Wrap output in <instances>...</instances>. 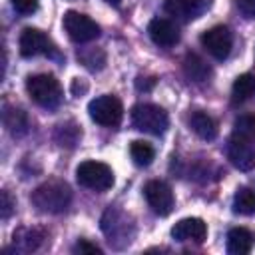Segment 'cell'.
Returning a JSON list of instances; mask_svg holds the SVG:
<instances>
[{
    "instance_id": "6da1fadb",
    "label": "cell",
    "mask_w": 255,
    "mask_h": 255,
    "mask_svg": "<svg viewBox=\"0 0 255 255\" xmlns=\"http://www.w3.org/2000/svg\"><path fill=\"white\" fill-rule=\"evenodd\" d=\"M72 201V189L66 181L48 179L32 191V203L42 213H62Z\"/></svg>"
},
{
    "instance_id": "7a4b0ae2",
    "label": "cell",
    "mask_w": 255,
    "mask_h": 255,
    "mask_svg": "<svg viewBox=\"0 0 255 255\" xmlns=\"http://www.w3.org/2000/svg\"><path fill=\"white\" fill-rule=\"evenodd\" d=\"M28 96L42 108L54 110L62 102V86L52 74H36L26 80Z\"/></svg>"
},
{
    "instance_id": "3957f363",
    "label": "cell",
    "mask_w": 255,
    "mask_h": 255,
    "mask_svg": "<svg viewBox=\"0 0 255 255\" xmlns=\"http://www.w3.org/2000/svg\"><path fill=\"white\" fill-rule=\"evenodd\" d=\"M131 124L139 131L161 135L169 126V118L167 112L155 104H137L131 108Z\"/></svg>"
},
{
    "instance_id": "277c9868",
    "label": "cell",
    "mask_w": 255,
    "mask_h": 255,
    "mask_svg": "<svg viewBox=\"0 0 255 255\" xmlns=\"http://www.w3.org/2000/svg\"><path fill=\"white\" fill-rule=\"evenodd\" d=\"M76 179L80 185H84L88 189L106 191L114 185V171L108 163L88 159L76 167Z\"/></svg>"
},
{
    "instance_id": "5b68a950",
    "label": "cell",
    "mask_w": 255,
    "mask_h": 255,
    "mask_svg": "<svg viewBox=\"0 0 255 255\" xmlns=\"http://www.w3.org/2000/svg\"><path fill=\"white\" fill-rule=\"evenodd\" d=\"M88 114L96 124L106 126V128H114L124 118V106L116 96L106 94V96L94 98L88 104Z\"/></svg>"
},
{
    "instance_id": "8992f818",
    "label": "cell",
    "mask_w": 255,
    "mask_h": 255,
    "mask_svg": "<svg viewBox=\"0 0 255 255\" xmlns=\"http://www.w3.org/2000/svg\"><path fill=\"white\" fill-rule=\"evenodd\" d=\"M64 30L68 32L70 40L78 42V44H84V42H92L100 36V26L86 14H80L76 10H68L64 14Z\"/></svg>"
},
{
    "instance_id": "52a82bcc",
    "label": "cell",
    "mask_w": 255,
    "mask_h": 255,
    "mask_svg": "<svg viewBox=\"0 0 255 255\" xmlns=\"http://www.w3.org/2000/svg\"><path fill=\"white\" fill-rule=\"evenodd\" d=\"M227 157L229 161L241 169V171H249L255 167V145L251 137L233 133L229 143H227Z\"/></svg>"
},
{
    "instance_id": "ba28073f",
    "label": "cell",
    "mask_w": 255,
    "mask_h": 255,
    "mask_svg": "<svg viewBox=\"0 0 255 255\" xmlns=\"http://www.w3.org/2000/svg\"><path fill=\"white\" fill-rule=\"evenodd\" d=\"M213 6V0H163V10L179 22H191L203 16Z\"/></svg>"
},
{
    "instance_id": "9c48e42d",
    "label": "cell",
    "mask_w": 255,
    "mask_h": 255,
    "mask_svg": "<svg viewBox=\"0 0 255 255\" xmlns=\"http://www.w3.org/2000/svg\"><path fill=\"white\" fill-rule=\"evenodd\" d=\"M143 195H145L149 207L153 209V213H157V215H169L171 213L175 199H173L171 187L165 181H159V179L147 181L143 187Z\"/></svg>"
},
{
    "instance_id": "30bf717a",
    "label": "cell",
    "mask_w": 255,
    "mask_h": 255,
    "mask_svg": "<svg viewBox=\"0 0 255 255\" xmlns=\"http://www.w3.org/2000/svg\"><path fill=\"white\" fill-rule=\"evenodd\" d=\"M201 44L215 60H225L233 46L231 30L227 26H213L201 34Z\"/></svg>"
},
{
    "instance_id": "8fae6325",
    "label": "cell",
    "mask_w": 255,
    "mask_h": 255,
    "mask_svg": "<svg viewBox=\"0 0 255 255\" xmlns=\"http://www.w3.org/2000/svg\"><path fill=\"white\" fill-rule=\"evenodd\" d=\"M20 54L24 58H32V56H40V54H52L54 46L50 42V38L38 30V28H26L20 34Z\"/></svg>"
},
{
    "instance_id": "7c38bea8",
    "label": "cell",
    "mask_w": 255,
    "mask_h": 255,
    "mask_svg": "<svg viewBox=\"0 0 255 255\" xmlns=\"http://www.w3.org/2000/svg\"><path fill=\"white\" fill-rule=\"evenodd\" d=\"M147 34H149L151 42L161 48H171L179 42V30L167 18H153L147 26Z\"/></svg>"
},
{
    "instance_id": "4fadbf2b",
    "label": "cell",
    "mask_w": 255,
    "mask_h": 255,
    "mask_svg": "<svg viewBox=\"0 0 255 255\" xmlns=\"http://www.w3.org/2000/svg\"><path fill=\"white\" fill-rule=\"evenodd\" d=\"M171 237L175 241H195V243H201L207 237V225L199 217H185V219H179L171 227Z\"/></svg>"
},
{
    "instance_id": "5bb4252c",
    "label": "cell",
    "mask_w": 255,
    "mask_h": 255,
    "mask_svg": "<svg viewBox=\"0 0 255 255\" xmlns=\"http://www.w3.org/2000/svg\"><path fill=\"white\" fill-rule=\"evenodd\" d=\"M255 235L245 227H233L227 233V251L231 255H245L253 249Z\"/></svg>"
},
{
    "instance_id": "9a60e30c",
    "label": "cell",
    "mask_w": 255,
    "mask_h": 255,
    "mask_svg": "<svg viewBox=\"0 0 255 255\" xmlns=\"http://www.w3.org/2000/svg\"><path fill=\"white\" fill-rule=\"evenodd\" d=\"M189 128L205 141H211L215 139L217 135V124L211 116H207L205 112H193L189 116Z\"/></svg>"
},
{
    "instance_id": "2e32d148",
    "label": "cell",
    "mask_w": 255,
    "mask_h": 255,
    "mask_svg": "<svg viewBox=\"0 0 255 255\" xmlns=\"http://www.w3.org/2000/svg\"><path fill=\"white\" fill-rule=\"evenodd\" d=\"M2 118H4V126L8 128V131H10L12 135L20 137V135H24V133L28 131V116H26L24 110L6 106Z\"/></svg>"
},
{
    "instance_id": "e0dca14e",
    "label": "cell",
    "mask_w": 255,
    "mask_h": 255,
    "mask_svg": "<svg viewBox=\"0 0 255 255\" xmlns=\"http://www.w3.org/2000/svg\"><path fill=\"white\" fill-rule=\"evenodd\" d=\"M42 241H44V233L38 231V229L24 227V229H18V231L14 233V245H16L20 251H24V253L36 251Z\"/></svg>"
},
{
    "instance_id": "ac0fdd59",
    "label": "cell",
    "mask_w": 255,
    "mask_h": 255,
    "mask_svg": "<svg viewBox=\"0 0 255 255\" xmlns=\"http://www.w3.org/2000/svg\"><path fill=\"white\" fill-rule=\"evenodd\" d=\"M183 72H185L187 78L193 80V82H205V80L211 76L209 66H207L197 54H187V56H185V60H183Z\"/></svg>"
},
{
    "instance_id": "d6986e66",
    "label": "cell",
    "mask_w": 255,
    "mask_h": 255,
    "mask_svg": "<svg viewBox=\"0 0 255 255\" xmlns=\"http://www.w3.org/2000/svg\"><path fill=\"white\" fill-rule=\"evenodd\" d=\"M231 94H233V102H245V100H249L255 94V76L253 74H241V76H237L235 82H233Z\"/></svg>"
},
{
    "instance_id": "ffe728a7",
    "label": "cell",
    "mask_w": 255,
    "mask_h": 255,
    "mask_svg": "<svg viewBox=\"0 0 255 255\" xmlns=\"http://www.w3.org/2000/svg\"><path fill=\"white\" fill-rule=\"evenodd\" d=\"M233 211L241 215L255 213V191L249 187H239L233 195Z\"/></svg>"
},
{
    "instance_id": "44dd1931",
    "label": "cell",
    "mask_w": 255,
    "mask_h": 255,
    "mask_svg": "<svg viewBox=\"0 0 255 255\" xmlns=\"http://www.w3.org/2000/svg\"><path fill=\"white\" fill-rule=\"evenodd\" d=\"M129 155H131V159H133L135 165L145 167V165H149V163L153 161V157H155V149H153L147 141H143V139H135V141H131V145H129Z\"/></svg>"
},
{
    "instance_id": "7402d4cb",
    "label": "cell",
    "mask_w": 255,
    "mask_h": 255,
    "mask_svg": "<svg viewBox=\"0 0 255 255\" xmlns=\"http://www.w3.org/2000/svg\"><path fill=\"white\" fill-rule=\"evenodd\" d=\"M82 137V129L76 126V124H62L58 126L56 129V139L60 141V145H68V147H74L78 143V139Z\"/></svg>"
},
{
    "instance_id": "603a6c76",
    "label": "cell",
    "mask_w": 255,
    "mask_h": 255,
    "mask_svg": "<svg viewBox=\"0 0 255 255\" xmlns=\"http://www.w3.org/2000/svg\"><path fill=\"white\" fill-rule=\"evenodd\" d=\"M233 133H239V135H245V137H255V116H239L235 120V126H233Z\"/></svg>"
},
{
    "instance_id": "cb8c5ba5",
    "label": "cell",
    "mask_w": 255,
    "mask_h": 255,
    "mask_svg": "<svg viewBox=\"0 0 255 255\" xmlns=\"http://www.w3.org/2000/svg\"><path fill=\"white\" fill-rule=\"evenodd\" d=\"M10 2H12V8L22 16H30L38 10V0H10Z\"/></svg>"
},
{
    "instance_id": "d4e9b609",
    "label": "cell",
    "mask_w": 255,
    "mask_h": 255,
    "mask_svg": "<svg viewBox=\"0 0 255 255\" xmlns=\"http://www.w3.org/2000/svg\"><path fill=\"white\" fill-rule=\"evenodd\" d=\"M235 4H237V10L245 18H249V20L255 18V0H235Z\"/></svg>"
},
{
    "instance_id": "484cf974",
    "label": "cell",
    "mask_w": 255,
    "mask_h": 255,
    "mask_svg": "<svg viewBox=\"0 0 255 255\" xmlns=\"http://www.w3.org/2000/svg\"><path fill=\"white\" fill-rule=\"evenodd\" d=\"M0 197H2V207H0V215H2V219H8V217H10V213H12L14 201H12V197H10V193H8V191H2V193H0Z\"/></svg>"
},
{
    "instance_id": "4316f807",
    "label": "cell",
    "mask_w": 255,
    "mask_h": 255,
    "mask_svg": "<svg viewBox=\"0 0 255 255\" xmlns=\"http://www.w3.org/2000/svg\"><path fill=\"white\" fill-rule=\"evenodd\" d=\"M76 251H80V253H94V255H102V249L98 247V245H94V243H90V241H86V239H80L78 243H76V247H74Z\"/></svg>"
},
{
    "instance_id": "83f0119b",
    "label": "cell",
    "mask_w": 255,
    "mask_h": 255,
    "mask_svg": "<svg viewBox=\"0 0 255 255\" xmlns=\"http://www.w3.org/2000/svg\"><path fill=\"white\" fill-rule=\"evenodd\" d=\"M155 86V80L153 78H137L135 80V88L139 90V92H147V90H151Z\"/></svg>"
},
{
    "instance_id": "f1b7e54d",
    "label": "cell",
    "mask_w": 255,
    "mask_h": 255,
    "mask_svg": "<svg viewBox=\"0 0 255 255\" xmlns=\"http://www.w3.org/2000/svg\"><path fill=\"white\" fill-rule=\"evenodd\" d=\"M104 2H108V4H112V6H120V4H122V0H104Z\"/></svg>"
}]
</instances>
